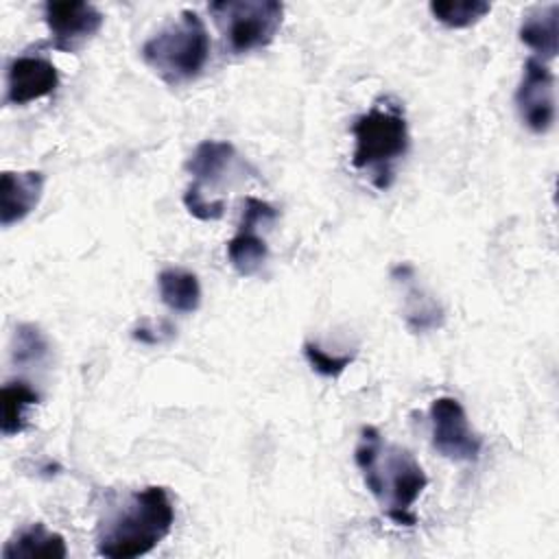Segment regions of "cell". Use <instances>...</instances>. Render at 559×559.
I'll list each match as a JSON object with an SVG mask.
<instances>
[{
	"mask_svg": "<svg viewBox=\"0 0 559 559\" xmlns=\"http://www.w3.org/2000/svg\"><path fill=\"white\" fill-rule=\"evenodd\" d=\"M354 461L365 487L382 504L386 518L400 526L417 524L413 504L428 485L417 459L408 450L386 443L376 426H362Z\"/></svg>",
	"mask_w": 559,
	"mask_h": 559,
	"instance_id": "cell-1",
	"label": "cell"
},
{
	"mask_svg": "<svg viewBox=\"0 0 559 559\" xmlns=\"http://www.w3.org/2000/svg\"><path fill=\"white\" fill-rule=\"evenodd\" d=\"M175 507L166 487L148 485L127 496L98 524L96 555L105 559H133L151 552L173 528Z\"/></svg>",
	"mask_w": 559,
	"mask_h": 559,
	"instance_id": "cell-2",
	"label": "cell"
},
{
	"mask_svg": "<svg viewBox=\"0 0 559 559\" xmlns=\"http://www.w3.org/2000/svg\"><path fill=\"white\" fill-rule=\"evenodd\" d=\"M352 135V166L369 173L378 190H386L393 181V164L406 155L411 144L404 107L391 96L380 98L367 114L354 120Z\"/></svg>",
	"mask_w": 559,
	"mask_h": 559,
	"instance_id": "cell-3",
	"label": "cell"
},
{
	"mask_svg": "<svg viewBox=\"0 0 559 559\" xmlns=\"http://www.w3.org/2000/svg\"><path fill=\"white\" fill-rule=\"evenodd\" d=\"M140 55L164 83L186 85L203 72L210 59V35L199 13L183 9L142 44Z\"/></svg>",
	"mask_w": 559,
	"mask_h": 559,
	"instance_id": "cell-4",
	"label": "cell"
},
{
	"mask_svg": "<svg viewBox=\"0 0 559 559\" xmlns=\"http://www.w3.org/2000/svg\"><path fill=\"white\" fill-rule=\"evenodd\" d=\"M207 11L231 55L266 48L284 22V4L277 0H214Z\"/></svg>",
	"mask_w": 559,
	"mask_h": 559,
	"instance_id": "cell-5",
	"label": "cell"
},
{
	"mask_svg": "<svg viewBox=\"0 0 559 559\" xmlns=\"http://www.w3.org/2000/svg\"><path fill=\"white\" fill-rule=\"evenodd\" d=\"M432 448L450 461L474 463L483 450V437L472 430L467 413L456 397L441 395L430 404Z\"/></svg>",
	"mask_w": 559,
	"mask_h": 559,
	"instance_id": "cell-6",
	"label": "cell"
},
{
	"mask_svg": "<svg viewBox=\"0 0 559 559\" xmlns=\"http://www.w3.org/2000/svg\"><path fill=\"white\" fill-rule=\"evenodd\" d=\"M522 79L515 90V109L522 124L542 135L555 122V76L548 63L528 57L522 68Z\"/></svg>",
	"mask_w": 559,
	"mask_h": 559,
	"instance_id": "cell-7",
	"label": "cell"
},
{
	"mask_svg": "<svg viewBox=\"0 0 559 559\" xmlns=\"http://www.w3.org/2000/svg\"><path fill=\"white\" fill-rule=\"evenodd\" d=\"M44 22L50 33V46L59 52H76L103 28V13L92 2L66 0L46 2Z\"/></svg>",
	"mask_w": 559,
	"mask_h": 559,
	"instance_id": "cell-8",
	"label": "cell"
},
{
	"mask_svg": "<svg viewBox=\"0 0 559 559\" xmlns=\"http://www.w3.org/2000/svg\"><path fill=\"white\" fill-rule=\"evenodd\" d=\"M59 85V72L52 61L39 55H20L7 66V105H28L50 96Z\"/></svg>",
	"mask_w": 559,
	"mask_h": 559,
	"instance_id": "cell-9",
	"label": "cell"
},
{
	"mask_svg": "<svg viewBox=\"0 0 559 559\" xmlns=\"http://www.w3.org/2000/svg\"><path fill=\"white\" fill-rule=\"evenodd\" d=\"M44 173L4 170L0 175V225L7 229L22 223L41 201Z\"/></svg>",
	"mask_w": 559,
	"mask_h": 559,
	"instance_id": "cell-10",
	"label": "cell"
},
{
	"mask_svg": "<svg viewBox=\"0 0 559 559\" xmlns=\"http://www.w3.org/2000/svg\"><path fill=\"white\" fill-rule=\"evenodd\" d=\"M557 33H559V4L535 7L522 15L518 37L528 46L539 61H550L557 57Z\"/></svg>",
	"mask_w": 559,
	"mask_h": 559,
	"instance_id": "cell-11",
	"label": "cell"
},
{
	"mask_svg": "<svg viewBox=\"0 0 559 559\" xmlns=\"http://www.w3.org/2000/svg\"><path fill=\"white\" fill-rule=\"evenodd\" d=\"M236 159V148L231 142L203 140L197 144L186 162V170L192 175V183L203 190V186H216L223 181L225 173Z\"/></svg>",
	"mask_w": 559,
	"mask_h": 559,
	"instance_id": "cell-12",
	"label": "cell"
},
{
	"mask_svg": "<svg viewBox=\"0 0 559 559\" xmlns=\"http://www.w3.org/2000/svg\"><path fill=\"white\" fill-rule=\"evenodd\" d=\"M393 280L408 284L406 304H404V321L411 332L421 334L428 330H437L443 325V308L437 299L426 295L419 286L413 284V269L408 264H400L393 269Z\"/></svg>",
	"mask_w": 559,
	"mask_h": 559,
	"instance_id": "cell-13",
	"label": "cell"
},
{
	"mask_svg": "<svg viewBox=\"0 0 559 559\" xmlns=\"http://www.w3.org/2000/svg\"><path fill=\"white\" fill-rule=\"evenodd\" d=\"M66 559L68 548L63 535L48 531L41 522H35L11 537L2 548V559Z\"/></svg>",
	"mask_w": 559,
	"mask_h": 559,
	"instance_id": "cell-14",
	"label": "cell"
},
{
	"mask_svg": "<svg viewBox=\"0 0 559 559\" xmlns=\"http://www.w3.org/2000/svg\"><path fill=\"white\" fill-rule=\"evenodd\" d=\"M157 290L164 306L173 312L190 314L201 306V284L192 271L168 266L157 275Z\"/></svg>",
	"mask_w": 559,
	"mask_h": 559,
	"instance_id": "cell-15",
	"label": "cell"
},
{
	"mask_svg": "<svg viewBox=\"0 0 559 559\" xmlns=\"http://www.w3.org/2000/svg\"><path fill=\"white\" fill-rule=\"evenodd\" d=\"M39 402V393L24 380H11L0 391V432L13 437L26 430V411Z\"/></svg>",
	"mask_w": 559,
	"mask_h": 559,
	"instance_id": "cell-16",
	"label": "cell"
},
{
	"mask_svg": "<svg viewBox=\"0 0 559 559\" xmlns=\"http://www.w3.org/2000/svg\"><path fill=\"white\" fill-rule=\"evenodd\" d=\"M269 258V247L264 238L255 234L253 225H238L236 236L227 242V260L234 271L242 277L255 275Z\"/></svg>",
	"mask_w": 559,
	"mask_h": 559,
	"instance_id": "cell-17",
	"label": "cell"
},
{
	"mask_svg": "<svg viewBox=\"0 0 559 559\" xmlns=\"http://www.w3.org/2000/svg\"><path fill=\"white\" fill-rule=\"evenodd\" d=\"M50 345L46 334L35 323H17L11 338V360L15 367L28 369L46 362Z\"/></svg>",
	"mask_w": 559,
	"mask_h": 559,
	"instance_id": "cell-18",
	"label": "cell"
},
{
	"mask_svg": "<svg viewBox=\"0 0 559 559\" xmlns=\"http://www.w3.org/2000/svg\"><path fill=\"white\" fill-rule=\"evenodd\" d=\"M428 9L443 26L467 28L480 22L491 11V4L485 0H432Z\"/></svg>",
	"mask_w": 559,
	"mask_h": 559,
	"instance_id": "cell-19",
	"label": "cell"
},
{
	"mask_svg": "<svg viewBox=\"0 0 559 559\" xmlns=\"http://www.w3.org/2000/svg\"><path fill=\"white\" fill-rule=\"evenodd\" d=\"M304 356H306L308 365L312 367V371H317L323 378H338L352 365V360H354L352 354H343V356L330 354V352H325L321 345H317L312 341L304 343Z\"/></svg>",
	"mask_w": 559,
	"mask_h": 559,
	"instance_id": "cell-20",
	"label": "cell"
},
{
	"mask_svg": "<svg viewBox=\"0 0 559 559\" xmlns=\"http://www.w3.org/2000/svg\"><path fill=\"white\" fill-rule=\"evenodd\" d=\"M181 201H183V207H186L194 218H199V221H203V223L223 218L225 207H227L223 199H216V201L207 199L205 192H201L194 183H190V186L186 188Z\"/></svg>",
	"mask_w": 559,
	"mask_h": 559,
	"instance_id": "cell-21",
	"label": "cell"
},
{
	"mask_svg": "<svg viewBox=\"0 0 559 559\" xmlns=\"http://www.w3.org/2000/svg\"><path fill=\"white\" fill-rule=\"evenodd\" d=\"M277 214L280 212L271 203H266L262 199H255V197H247L245 203H242V218H240V223L255 227V225H260L264 221H275Z\"/></svg>",
	"mask_w": 559,
	"mask_h": 559,
	"instance_id": "cell-22",
	"label": "cell"
}]
</instances>
